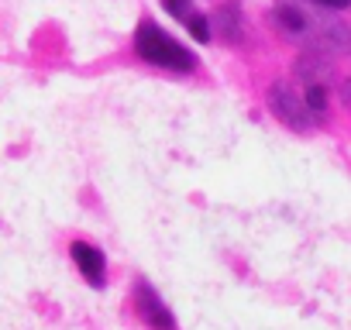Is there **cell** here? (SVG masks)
I'll return each instance as SVG.
<instances>
[{
	"label": "cell",
	"mask_w": 351,
	"mask_h": 330,
	"mask_svg": "<svg viewBox=\"0 0 351 330\" xmlns=\"http://www.w3.org/2000/svg\"><path fill=\"white\" fill-rule=\"evenodd\" d=\"M134 52L148 66H158V69H169V73H190L197 66V59H193L190 49H183L169 31H162L152 21H141L138 25V31H134Z\"/></svg>",
	"instance_id": "obj_1"
},
{
	"label": "cell",
	"mask_w": 351,
	"mask_h": 330,
	"mask_svg": "<svg viewBox=\"0 0 351 330\" xmlns=\"http://www.w3.org/2000/svg\"><path fill=\"white\" fill-rule=\"evenodd\" d=\"M269 107H272V114H276L286 127H293V131H306L310 120H313V114H310V107H306V97H300L289 83H276V86H272Z\"/></svg>",
	"instance_id": "obj_2"
},
{
	"label": "cell",
	"mask_w": 351,
	"mask_h": 330,
	"mask_svg": "<svg viewBox=\"0 0 351 330\" xmlns=\"http://www.w3.org/2000/svg\"><path fill=\"white\" fill-rule=\"evenodd\" d=\"M134 309H138V316L145 320L148 330H176V316L169 313L165 299L148 282H138L134 285Z\"/></svg>",
	"instance_id": "obj_3"
},
{
	"label": "cell",
	"mask_w": 351,
	"mask_h": 330,
	"mask_svg": "<svg viewBox=\"0 0 351 330\" xmlns=\"http://www.w3.org/2000/svg\"><path fill=\"white\" fill-rule=\"evenodd\" d=\"M69 255H73L80 275H83L93 289H104V282H107V262H104V251H100L97 244H90V241H73V244H69Z\"/></svg>",
	"instance_id": "obj_4"
},
{
	"label": "cell",
	"mask_w": 351,
	"mask_h": 330,
	"mask_svg": "<svg viewBox=\"0 0 351 330\" xmlns=\"http://www.w3.org/2000/svg\"><path fill=\"white\" fill-rule=\"evenodd\" d=\"M165 11L176 18V21H180V25H186L190 28V35L197 38V42H210L214 38V31H210V21L193 8V0H165Z\"/></svg>",
	"instance_id": "obj_5"
},
{
	"label": "cell",
	"mask_w": 351,
	"mask_h": 330,
	"mask_svg": "<svg viewBox=\"0 0 351 330\" xmlns=\"http://www.w3.org/2000/svg\"><path fill=\"white\" fill-rule=\"evenodd\" d=\"M210 28H214V35H217V38H224V42H238V35H241V18H238V8H234V4L217 8V14H214Z\"/></svg>",
	"instance_id": "obj_6"
},
{
	"label": "cell",
	"mask_w": 351,
	"mask_h": 330,
	"mask_svg": "<svg viewBox=\"0 0 351 330\" xmlns=\"http://www.w3.org/2000/svg\"><path fill=\"white\" fill-rule=\"evenodd\" d=\"M276 18H279V25L289 31V35H300L303 31V14L296 11V8H289V4H282L279 11H276Z\"/></svg>",
	"instance_id": "obj_7"
},
{
	"label": "cell",
	"mask_w": 351,
	"mask_h": 330,
	"mask_svg": "<svg viewBox=\"0 0 351 330\" xmlns=\"http://www.w3.org/2000/svg\"><path fill=\"white\" fill-rule=\"evenodd\" d=\"M303 97H306V107H310L313 117H320V114L327 110V93H324V86H310Z\"/></svg>",
	"instance_id": "obj_8"
},
{
	"label": "cell",
	"mask_w": 351,
	"mask_h": 330,
	"mask_svg": "<svg viewBox=\"0 0 351 330\" xmlns=\"http://www.w3.org/2000/svg\"><path fill=\"white\" fill-rule=\"evenodd\" d=\"M320 8H330V11H341V8H351V0H313Z\"/></svg>",
	"instance_id": "obj_9"
}]
</instances>
